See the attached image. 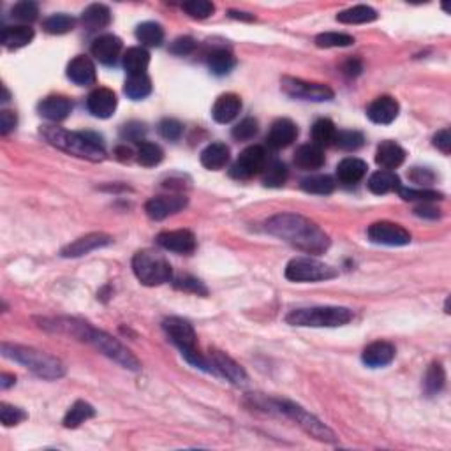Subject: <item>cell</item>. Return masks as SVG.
<instances>
[{
	"instance_id": "43",
	"label": "cell",
	"mask_w": 451,
	"mask_h": 451,
	"mask_svg": "<svg viewBox=\"0 0 451 451\" xmlns=\"http://www.w3.org/2000/svg\"><path fill=\"white\" fill-rule=\"evenodd\" d=\"M74 25H76V21H74L73 16L59 13V14H52L50 18H46L45 23H42V28H45L48 34L60 35V34H67V32L73 30Z\"/></svg>"
},
{
	"instance_id": "45",
	"label": "cell",
	"mask_w": 451,
	"mask_h": 451,
	"mask_svg": "<svg viewBox=\"0 0 451 451\" xmlns=\"http://www.w3.org/2000/svg\"><path fill=\"white\" fill-rule=\"evenodd\" d=\"M399 196L406 201H420V203H432V201L443 200V194L438 190L430 189H411V187H402L399 189Z\"/></svg>"
},
{
	"instance_id": "7",
	"label": "cell",
	"mask_w": 451,
	"mask_h": 451,
	"mask_svg": "<svg viewBox=\"0 0 451 451\" xmlns=\"http://www.w3.org/2000/svg\"><path fill=\"white\" fill-rule=\"evenodd\" d=\"M83 342H89V344H92L93 348L97 349V351H101L103 355H106L108 358H111L113 362H117L118 365H122L124 369L135 370V372H138V370L142 369V363H139V360L136 358V356L132 355V353L129 351L125 346H122L120 342L117 341V338H113L111 335H108L106 331L96 330V328H92L89 324L85 335H83Z\"/></svg>"
},
{
	"instance_id": "34",
	"label": "cell",
	"mask_w": 451,
	"mask_h": 451,
	"mask_svg": "<svg viewBox=\"0 0 451 451\" xmlns=\"http://www.w3.org/2000/svg\"><path fill=\"white\" fill-rule=\"evenodd\" d=\"M93 416H96V409L89 402H85V400H78L67 411L66 418H64V427L78 428L79 425L85 423V421H89Z\"/></svg>"
},
{
	"instance_id": "28",
	"label": "cell",
	"mask_w": 451,
	"mask_h": 451,
	"mask_svg": "<svg viewBox=\"0 0 451 451\" xmlns=\"http://www.w3.org/2000/svg\"><path fill=\"white\" fill-rule=\"evenodd\" d=\"M229 162V147L226 143L215 142L210 143L203 152H201V164L212 171H219Z\"/></svg>"
},
{
	"instance_id": "25",
	"label": "cell",
	"mask_w": 451,
	"mask_h": 451,
	"mask_svg": "<svg viewBox=\"0 0 451 451\" xmlns=\"http://www.w3.org/2000/svg\"><path fill=\"white\" fill-rule=\"evenodd\" d=\"M367 166L365 161L358 157H346L338 162L337 166V178L341 180L342 183H358L360 180H363V176L367 175Z\"/></svg>"
},
{
	"instance_id": "33",
	"label": "cell",
	"mask_w": 451,
	"mask_h": 451,
	"mask_svg": "<svg viewBox=\"0 0 451 451\" xmlns=\"http://www.w3.org/2000/svg\"><path fill=\"white\" fill-rule=\"evenodd\" d=\"M236 66V59L226 48H217L208 55V69L215 76H226Z\"/></svg>"
},
{
	"instance_id": "48",
	"label": "cell",
	"mask_w": 451,
	"mask_h": 451,
	"mask_svg": "<svg viewBox=\"0 0 451 451\" xmlns=\"http://www.w3.org/2000/svg\"><path fill=\"white\" fill-rule=\"evenodd\" d=\"M38 4L30 2V0H23V2L14 4L13 9H11V16L16 21H20V23H32V21L38 20Z\"/></svg>"
},
{
	"instance_id": "21",
	"label": "cell",
	"mask_w": 451,
	"mask_h": 451,
	"mask_svg": "<svg viewBox=\"0 0 451 451\" xmlns=\"http://www.w3.org/2000/svg\"><path fill=\"white\" fill-rule=\"evenodd\" d=\"M39 115L50 122H62L73 111V103L66 96H50L42 99L38 106Z\"/></svg>"
},
{
	"instance_id": "39",
	"label": "cell",
	"mask_w": 451,
	"mask_h": 451,
	"mask_svg": "<svg viewBox=\"0 0 451 451\" xmlns=\"http://www.w3.org/2000/svg\"><path fill=\"white\" fill-rule=\"evenodd\" d=\"M302 190L309 194H319V196H326L331 194L335 189V180L330 175H312L307 176L300 183Z\"/></svg>"
},
{
	"instance_id": "8",
	"label": "cell",
	"mask_w": 451,
	"mask_h": 451,
	"mask_svg": "<svg viewBox=\"0 0 451 451\" xmlns=\"http://www.w3.org/2000/svg\"><path fill=\"white\" fill-rule=\"evenodd\" d=\"M338 275L337 268L314 258H295L286 266V279L293 282H319Z\"/></svg>"
},
{
	"instance_id": "14",
	"label": "cell",
	"mask_w": 451,
	"mask_h": 451,
	"mask_svg": "<svg viewBox=\"0 0 451 451\" xmlns=\"http://www.w3.org/2000/svg\"><path fill=\"white\" fill-rule=\"evenodd\" d=\"M210 362L214 367V372L217 376L226 377L227 381L233 382L236 386H245L247 384L249 377L247 372L244 370V367L238 365L231 356H227L226 353L217 351V349H210Z\"/></svg>"
},
{
	"instance_id": "4",
	"label": "cell",
	"mask_w": 451,
	"mask_h": 451,
	"mask_svg": "<svg viewBox=\"0 0 451 451\" xmlns=\"http://www.w3.org/2000/svg\"><path fill=\"white\" fill-rule=\"evenodd\" d=\"M355 312L348 307H309V309L291 310L286 323L302 328H337L351 323Z\"/></svg>"
},
{
	"instance_id": "2",
	"label": "cell",
	"mask_w": 451,
	"mask_h": 451,
	"mask_svg": "<svg viewBox=\"0 0 451 451\" xmlns=\"http://www.w3.org/2000/svg\"><path fill=\"white\" fill-rule=\"evenodd\" d=\"M41 135L50 145L74 157L92 162H101L106 157L103 139L93 132H71L57 125H45L41 127Z\"/></svg>"
},
{
	"instance_id": "13",
	"label": "cell",
	"mask_w": 451,
	"mask_h": 451,
	"mask_svg": "<svg viewBox=\"0 0 451 451\" xmlns=\"http://www.w3.org/2000/svg\"><path fill=\"white\" fill-rule=\"evenodd\" d=\"M189 200L183 194H171V196H157L147 201L145 212L152 221H164L169 215H175L187 207Z\"/></svg>"
},
{
	"instance_id": "17",
	"label": "cell",
	"mask_w": 451,
	"mask_h": 451,
	"mask_svg": "<svg viewBox=\"0 0 451 451\" xmlns=\"http://www.w3.org/2000/svg\"><path fill=\"white\" fill-rule=\"evenodd\" d=\"M298 127L290 118H279L270 127L268 136H266V145L273 150H280L290 147L297 139Z\"/></svg>"
},
{
	"instance_id": "53",
	"label": "cell",
	"mask_w": 451,
	"mask_h": 451,
	"mask_svg": "<svg viewBox=\"0 0 451 451\" xmlns=\"http://www.w3.org/2000/svg\"><path fill=\"white\" fill-rule=\"evenodd\" d=\"M194 48H196V41H194L193 38H189V35L176 38L175 41L169 45V52H171L173 55H176V57L190 55V53L194 52Z\"/></svg>"
},
{
	"instance_id": "29",
	"label": "cell",
	"mask_w": 451,
	"mask_h": 451,
	"mask_svg": "<svg viewBox=\"0 0 451 451\" xmlns=\"http://www.w3.org/2000/svg\"><path fill=\"white\" fill-rule=\"evenodd\" d=\"M34 28L28 25H18V27H4L2 28V45L9 50L23 48L30 45L34 39Z\"/></svg>"
},
{
	"instance_id": "24",
	"label": "cell",
	"mask_w": 451,
	"mask_h": 451,
	"mask_svg": "<svg viewBox=\"0 0 451 451\" xmlns=\"http://www.w3.org/2000/svg\"><path fill=\"white\" fill-rule=\"evenodd\" d=\"M241 110V99L236 93H224L215 101L212 108V117L219 124H229L238 117Z\"/></svg>"
},
{
	"instance_id": "12",
	"label": "cell",
	"mask_w": 451,
	"mask_h": 451,
	"mask_svg": "<svg viewBox=\"0 0 451 451\" xmlns=\"http://www.w3.org/2000/svg\"><path fill=\"white\" fill-rule=\"evenodd\" d=\"M162 328H164L169 341L182 351V355L198 349L196 331H194L193 324L189 321L182 319V317H168V319L162 321Z\"/></svg>"
},
{
	"instance_id": "37",
	"label": "cell",
	"mask_w": 451,
	"mask_h": 451,
	"mask_svg": "<svg viewBox=\"0 0 451 451\" xmlns=\"http://www.w3.org/2000/svg\"><path fill=\"white\" fill-rule=\"evenodd\" d=\"M136 39L142 45L155 48V46H161L162 41H164V28L159 23H155V21H145V23L138 25V28H136Z\"/></svg>"
},
{
	"instance_id": "10",
	"label": "cell",
	"mask_w": 451,
	"mask_h": 451,
	"mask_svg": "<svg viewBox=\"0 0 451 451\" xmlns=\"http://www.w3.org/2000/svg\"><path fill=\"white\" fill-rule=\"evenodd\" d=\"M266 161H268V155H266V150L263 147H249L238 155L236 162L231 166L229 173L236 180H249L263 171Z\"/></svg>"
},
{
	"instance_id": "40",
	"label": "cell",
	"mask_w": 451,
	"mask_h": 451,
	"mask_svg": "<svg viewBox=\"0 0 451 451\" xmlns=\"http://www.w3.org/2000/svg\"><path fill=\"white\" fill-rule=\"evenodd\" d=\"M335 135H337V127L328 118H321L312 125V143L317 147H328L333 143Z\"/></svg>"
},
{
	"instance_id": "26",
	"label": "cell",
	"mask_w": 451,
	"mask_h": 451,
	"mask_svg": "<svg viewBox=\"0 0 451 451\" xmlns=\"http://www.w3.org/2000/svg\"><path fill=\"white\" fill-rule=\"evenodd\" d=\"M404 161H406V150H404L399 143L386 139V142H382L381 145L377 147L376 162L381 168L392 171V169L399 168Z\"/></svg>"
},
{
	"instance_id": "52",
	"label": "cell",
	"mask_w": 451,
	"mask_h": 451,
	"mask_svg": "<svg viewBox=\"0 0 451 451\" xmlns=\"http://www.w3.org/2000/svg\"><path fill=\"white\" fill-rule=\"evenodd\" d=\"M175 287L180 291H185V293H194V295H201V297H207L208 290L205 287V284L201 280L194 279V277L185 275L180 277V279L175 280Z\"/></svg>"
},
{
	"instance_id": "11",
	"label": "cell",
	"mask_w": 451,
	"mask_h": 451,
	"mask_svg": "<svg viewBox=\"0 0 451 451\" xmlns=\"http://www.w3.org/2000/svg\"><path fill=\"white\" fill-rule=\"evenodd\" d=\"M369 240L377 245H388V247H404L411 244V234L406 227L389 221H379L369 226Z\"/></svg>"
},
{
	"instance_id": "50",
	"label": "cell",
	"mask_w": 451,
	"mask_h": 451,
	"mask_svg": "<svg viewBox=\"0 0 451 451\" xmlns=\"http://www.w3.org/2000/svg\"><path fill=\"white\" fill-rule=\"evenodd\" d=\"M0 420H2L4 427H14V425L27 420V413H25L23 409H20V407H14L2 402L0 404Z\"/></svg>"
},
{
	"instance_id": "15",
	"label": "cell",
	"mask_w": 451,
	"mask_h": 451,
	"mask_svg": "<svg viewBox=\"0 0 451 451\" xmlns=\"http://www.w3.org/2000/svg\"><path fill=\"white\" fill-rule=\"evenodd\" d=\"M113 244V238L110 234L104 233H90L85 234V236L78 238L73 244H69L67 247L62 249V256L64 258H79V256H86L92 251H97V249L108 247V245Z\"/></svg>"
},
{
	"instance_id": "23",
	"label": "cell",
	"mask_w": 451,
	"mask_h": 451,
	"mask_svg": "<svg viewBox=\"0 0 451 451\" xmlns=\"http://www.w3.org/2000/svg\"><path fill=\"white\" fill-rule=\"evenodd\" d=\"M67 78L79 86L93 85L97 79L96 66H93V62L89 57H74L69 62V66H67Z\"/></svg>"
},
{
	"instance_id": "32",
	"label": "cell",
	"mask_w": 451,
	"mask_h": 451,
	"mask_svg": "<svg viewBox=\"0 0 451 451\" xmlns=\"http://www.w3.org/2000/svg\"><path fill=\"white\" fill-rule=\"evenodd\" d=\"M369 189L370 193L377 194H388L392 190H396L400 187V178L395 175V171H389V169H379L369 178Z\"/></svg>"
},
{
	"instance_id": "62",
	"label": "cell",
	"mask_w": 451,
	"mask_h": 451,
	"mask_svg": "<svg viewBox=\"0 0 451 451\" xmlns=\"http://www.w3.org/2000/svg\"><path fill=\"white\" fill-rule=\"evenodd\" d=\"M229 16L234 18V20H247V21L254 20V16H251V14H247V13H236V11H229Z\"/></svg>"
},
{
	"instance_id": "61",
	"label": "cell",
	"mask_w": 451,
	"mask_h": 451,
	"mask_svg": "<svg viewBox=\"0 0 451 451\" xmlns=\"http://www.w3.org/2000/svg\"><path fill=\"white\" fill-rule=\"evenodd\" d=\"M14 382H16V377L11 376V374H2V376H0V388L2 389L11 388Z\"/></svg>"
},
{
	"instance_id": "51",
	"label": "cell",
	"mask_w": 451,
	"mask_h": 451,
	"mask_svg": "<svg viewBox=\"0 0 451 451\" xmlns=\"http://www.w3.org/2000/svg\"><path fill=\"white\" fill-rule=\"evenodd\" d=\"M183 125L180 124L175 118H164V120L159 124V135L162 136L168 142H176V139L182 138Z\"/></svg>"
},
{
	"instance_id": "44",
	"label": "cell",
	"mask_w": 451,
	"mask_h": 451,
	"mask_svg": "<svg viewBox=\"0 0 451 451\" xmlns=\"http://www.w3.org/2000/svg\"><path fill=\"white\" fill-rule=\"evenodd\" d=\"M355 45V38L342 32H323L316 38V46L319 48H346Z\"/></svg>"
},
{
	"instance_id": "30",
	"label": "cell",
	"mask_w": 451,
	"mask_h": 451,
	"mask_svg": "<svg viewBox=\"0 0 451 451\" xmlns=\"http://www.w3.org/2000/svg\"><path fill=\"white\" fill-rule=\"evenodd\" d=\"M111 21V13L104 4H92L86 7L81 14V23L85 25L89 30H101V28L108 27Z\"/></svg>"
},
{
	"instance_id": "57",
	"label": "cell",
	"mask_w": 451,
	"mask_h": 451,
	"mask_svg": "<svg viewBox=\"0 0 451 451\" xmlns=\"http://www.w3.org/2000/svg\"><path fill=\"white\" fill-rule=\"evenodd\" d=\"M434 147L438 150H441L443 154L448 155L451 150V135H450V129H441L438 135L434 136Z\"/></svg>"
},
{
	"instance_id": "60",
	"label": "cell",
	"mask_w": 451,
	"mask_h": 451,
	"mask_svg": "<svg viewBox=\"0 0 451 451\" xmlns=\"http://www.w3.org/2000/svg\"><path fill=\"white\" fill-rule=\"evenodd\" d=\"M344 71L346 74L349 76H358L360 73H362V64H360V60H349V62L344 66Z\"/></svg>"
},
{
	"instance_id": "20",
	"label": "cell",
	"mask_w": 451,
	"mask_h": 451,
	"mask_svg": "<svg viewBox=\"0 0 451 451\" xmlns=\"http://www.w3.org/2000/svg\"><path fill=\"white\" fill-rule=\"evenodd\" d=\"M122 52L120 38L113 34H104L92 42V55L104 66H113Z\"/></svg>"
},
{
	"instance_id": "63",
	"label": "cell",
	"mask_w": 451,
	"mask_h": 451,
	"mask_svg": "<svg viewBox=\"0 0 451 451\" xmlns=\"http://www.w3.org/2000/svg\"><path fill=\"white\" fill-rule=\"evenodd\" d=\"M2 90H4V97H2V103H7V101H9V92H7V89H6V86H2Z\"/></svg>"
},
{
	"instance_id": "18",
	"label": "cell",
	"mask_w": 451,
	"mask_h": 451,
	"mask_svg": "<svg viewBox=\"0 0 451 451\" xmlns=\"http://www.w3.org/2000/svg\"><path fill=\"white\" fill-rule=\"evenodd\" d=\"M118 99L113 90L110 89H96L89 97H86V108L90 113L97 118H110L117 110Z\"/></svg>"
},
{
	"instance_id": "49",
	"label": "cell",
	"mask_w": 451,
	"mask_h": 451,
	"mask_svg": "<svg viewBox=\"0 0 451 451\" xmlns=\"http://www.w3.org/2000/svg\"><path fill=\"white\" fill-rule=\"evenodd\" d=\"M259 131V124L256 118H244V120L240 122L238 125H234L233 127V138L236 139V142H249V139L254 138L256 135H258Z\"/></svg>"
},
{
	"instance_id": "36",
	"label": "cell",
	"mask_w": 451,
	"mask_h": 451,
	"mask_svg": "<svg viewBox=\"0 0 451 451\" xmlns=\"http://www.w3.org/2000/svg\"><path fill=\"white\" fill-rule=\"evenodd\" d=\"M377 20L376 9L370 6H355L351 9H346L337 14V21L346 25H358V23H370Z\"/></svg>"
},
{
	"instance_id": "38",
	"label": "cell",
	"mask_w": 451,
	"mask_h": 451,
	"mask_svg": "<svg viewBox=\"0 0 451 451\" xmlns=\"http://www.w3.org/2000/svg\"><path fill=\"white\" fill-rule=\"evenodd\" d=\"M263 183L266 187H282L287 180V168L284 162L277 161H266L265 168H263Z\"/></svg>"
},
{
	"instance_id": "42",
	"label": "cell",
	"mask_w": 451,
	"mask_h": 451,
	"mask_svg": "<svg viewBox=\"0 0 451 451\" xmlns=\"http://www.w3.org/2000/svg\"><path fill=\"white\" fill-rule=\"evenodd\" d=\"M136 157L138 162L145 168H154V166L161 164L162 159H164V152L159 145L152 142H142L138 145V152H136Z\"/></svg>"
},
{
	"instance_id": "59",
	"label": "cell",
	"mask_w": 451,
	"mask_h": 451,
	"mask_svg": "<svg viewBox=\"0 0 451 451\" xmlns=\"http://www.w3.org/2000/svg\"><path fill=\"white\" fill-rule=\"evenodd\" d=\"M115 154H117V157H118V161H122V162H129L132 159V150L129 149L127 145H122V147H117V150H115Z\"/></svg>"
},
{
	"instance_id": "55",
	"label": "cell",
	"mask_w": 451,
	"mask_h": 451,
	"mask_svg": "<svg viewBox=\"0 0 451 451\" xmlns=\"http://www.w3.org/2000/svg\"><path fill=\"white\" fill-rule=\"evenodd\" d=\"M409 178L420 185H432L435 182V175L428 168H413L409 171Z\"/></svg>"
},
{
	"instance_id": "27",
	"label": "cell",
	"mask_w": 451,
	"mask_h": 451,
	"mask_svg": "<svg viewBox=\"0 0 451 451\" xmlns=\"http://www.w3.org/2000/svg\"><path fill=\"white\" fill-rule=\"evenodd\" d=\"M295 164L298 168L307 169H319L324 164V152L321 147L314 145V143H305V145L298 147L295 152Z\"/></svg>"
},
{
	"instance_id": "9",
	"label": "cell",
	"mask_w": 451,
	"mask_h": 451,
	"mask_svg": "<svg viewBox=\"0 0 451 451\" xmlns=\"http://www.w3.org/2000/svg\"><path fill=\"white\" fill-rule=\"evenodd\" d=\"M280 89L293 99L312 101V103H324V101L333 99V90L328 85L305 81V79L291 78V76H284L280 81Z\"/></svg>"
},
{
	"instance_id": "58",
	"label": "cell",
	"mask_w": 451,
	"mask_h": 451,
	"mask_svg": "<svg viewBox=\"0 0 451 451\" xmlns=\"http://www.w3.org/2000/svg\"><path fill=\"white\" fill-rule=\"evenodd\" d=\"M414 215H418V217H423V219H432V221H435V219L441 217V210L435 207H432L430 203H421L420 207L414 208Z\"/></svg>"
},
{
	"instance_id": "54",
	"label": "cell",
	"mask_w": 451,
	"mask_h": 451,
	"mask_svg": "<svg viewBox=\"0 0 451 451\" xmlns=\"http://www.w3.org/2000/svg\"><path fill=\"white\" fill-rule=\"evenodd\" d=\"M145 132H147L145 124H139V122H131V124H127L122 127V138L127 139V142L142 143Z\"/></svg>"
},
{
	"instance_id": "5",
	"label": "cell",
	"mask_w": 451,
	"mask_h": 451,
	"mask_svg": "<svg viewBox=\"0 0 451 451\" xmlns=\"http://www.w3.org/2000/svg\"><path fill=\"white\" fill-rule=\"evenodd\" d=\"M266 409L279 411L280 414H284V416L297 421L298 427H302L307 434L312 435V438L317 439V441H323V443L337 441V435L333 434V430H330V428H328L324 423H321L314 414H310L309 411H305L302 406L291 402V400H280V399L266 400Z\"/></svg>"
},
{
	"instance_id": "47",
	"label": "cell",
	"mask_w": 451,
	"mask_h": 451,
	"mask_svg": "<svg viewBox=\"0 0 451 451\" xmlns=\"http://www.w3.org/2000/svg\"><path fill=\"white\" fill-rule=\"evenodd\" d=\"M182 9L194 20H207L214 14L215 6L208 0H187L182 4Z\"/></svg>"
},
{
	"instance_id": "35",
	"label": "cell",
	"mask_w": 451,
	"mask_h": 451,
	"mask_svg": "<svg viewBox=\"0 0 451 451\" xmlns=\"http://www.w3.org/2000/svg\"><path fill=\"white\" fill-rule=\"evenodd\" d=\"M124 92L129 99L142 101L152 93V79L149 74H135L129 76L124 85Z\"/></svg>"
},
{
	"instance_id": "56",
	"label": "cell",
	"mask_w": 451,
	"mask_h": 451,
	"mask_svg": "<svg viewBox=\"0 0 451 451\" xmlns=\"http://www.w3.org/2000/svg\"><path fill=\"white\" fill-rule=\"evenodd\" d=\"M16 124H18V117L14 111L11 110L0 111V132H2V136H7L11 131H14Z\"/></svg>"
},
{
	"instance_id": "1",
	"label": "cell",
	"mask_w": 451,
	"mask_h": 451,
	"mask_svg": "<svg viewBox=\"0 0 451 451\" xmlns=\"http://www.w3.org/2000/svg\"><path fill=\"white\" fill-rule=\"evenodd\" d=\"M266 231L307 254H323L330 247V236L316 222L298 214H277L266 221Z\"/></svg>"
},
{
	"instance_id": "6",
	"label": "cell",
	"mask_w": 451,
	"mask_h": 451,
	"mask_svg": "<svg viewBox=\"0 0 451 451\" xmlns=\"http://www.w3.org/2000/svg\"><path fill=\"white\" fill-rule=\"evenodd\" d=\"M132 272L143 286H161L173 279L168 259L155 251H139L132 258Z\"/></svg>"
},
{
	"instance_id": "46",
	"label": "cell",
	"mask_w": 451,
	"mask_h": 451,
	"mask_svg": "<svg viewBox=\"0 0 451 451\" xmlns=\"http://www.w3.org/2000/svg\"><path fill=\"white\" fill-rule=\"evenodd\" d=\"M333 143L338 149L353 152L362 149L363 143H365V136L360 131H337Z\"/></svg>"
},
{
	"instance_id": "41",
	"label": "cell",
	"mask_w": 451,
	"mask_h": 451,
	"mask_svg": "<svg viewBox=\"0 0 451 451\" xmlns=\"http://www.w3.org/2000/svg\"><path fill=\"white\" fill-rule=\"evenodd\" d=\"M446 384V374L441 363H432L423 377V388L428 395H438Z\"/></svg>"
},
{
	"instance_id": "3",
	"label": "cell",
	"mask_w": 451,
	"mask_h": 451,
	"mask_svg": "<svg viewBox=\"0 0 451 451\" xmlns=\"http://www.w3.org/2000/svg\"><path fill=\"white\" fill-rule=\"evenodd\" d=\"M2 355L6 358L13 360V362L21 363L25 369L34 372L38 377L53 381V379H60L66 374V367H64V363L59 358H55V356L48 355L45 351H38L34 348L4 342Z\"/></svg>"
},
{
	"instance_id": "16",
	"label": "cell",
	"mask_w": 451,
	"mask_h": 451,
	"mask_svg": "<svg viewBox=\"0 0 451 451\" xmlns=\"http://www.w3.org/2000/svg\"><path fill=\"white\" fill-rule=\"evenodd\" d=\"M157 244L164 251L175 252V254H190L196 249V238L187 229L164 231L157 236Z\"/></svg>"
},
{
	"instance_id": "22",
	"label": "cell",
	"mask_w": 451,
	"mask_h": 451,
	"mask_svg": "<svg viewBox=\"0 0 451 451\" xmlns=\"http://www.w3.org/2000/svg\"><path fill=\"white\" fill-rule=\"evenodd\" d=\"M395 358V346L389 344L386 341H377L367 346L363 349L362 360L367 367L370 369H379V367H386L393 362Z\"/></svg>"
},
{
	"instance_id": "19",
	"label": "cell",
	"mask_w": 451,
	"mask_h": 451,
	"mask_svg": "<svg viewBox=\"0 0 451 451\" xmlns=\"http://www.w3.org/2000/svg\"><path fill=\"white\" fill-rule=\"evenodd\" d=\"M400 106L396 103L395 97L392 96H381L376 101L370 103V106L367 108V117L374 122V124L388 125L399 117Z\"/></svg>"
},
{
	"instance_id": "31",
	"label": "cell",
	"mask_w": 451,
	"mask_h": 451,
	"mask_svg": "<svg viewBox=\"0 0 451 451\" xmlns=\"http://www.w3.org/2000/svg\"><path fill=\"white\" fill-rule=\"evenodd\" d=\"M150 64V53L142 46L129 48L124 55V69L129 76L145 74Z\"/></svg>"
}]
</instances>
